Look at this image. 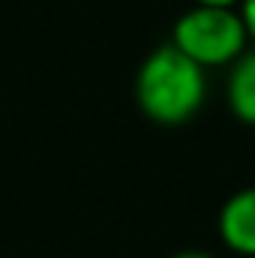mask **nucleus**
Returning <instances> with one entry per match:
<instances>
[{"mask_svg":"<svg viewBox=\"0 0 255 258\" xmlns=\"http://www.w3.org/2000/svg\"><path fill=\"white\" fill-rule=\"evenodd\" d=\"M207 99V69L192 63L171 42L153 48L135 75V102L159 126H183Z\"/></svg>","mask_w":255,"mask_h":258,"instance_id":"1","label":"nucleus"},{"mask_svg":"<svg viewBox=\"0 0 255 258\" xmlns=\"http://www.w3.org/2000/svg\"><path fill=\"white\" fill-rule=\"evenodd\" d=\"M171 45L201 69H216L234 63L246 51L249 36L237 9L192 6L174 21Z\"/></svg>","mask_w":255,"mask_h":258,"instance_id":"2","label":"nucleus"},{"mask_svg":"<svg viewBox=\"0 0 255 258\" xmlns=\"http://www.w3.org/2000/svg\"><path fill=\"white\" fill-rule=\"evenodd\" d=\"M219 237L231 252L255 258V186L234 192L222 204Z\"/></svg>","mask_w":255,"mask_h":258,"instance_id":"3","label":"nucleus"},{"mask_svg":"<svg viewBox=\"0 0 255 258\" xmlns=\"http://www.w3.org/2000/svg\"><path fill=\"white\" fill-rule=\"evenodd\" d=\"M225 102L240 123L255 126V48L243 51L231 63L228 84H225Z\"/></svg>","mask_w":255,"mask_h":258,"instance_id":"4","label":"nucleus"},{"mask_svg":"<svg viewBox=\"0 0 255 258\" xmlns=\"http://www.w3.org/2000/svg\"><path fill=\"white\" fill-rule=\"evenodd\" d=\"M237 12H240V21H243V27H246L249 42H255V0H243V3L237 6Z\"/></svg>","mask_w":255,"mask_h":258,"instance_id":"5","label":"nucleus"},{"mask_svg":"<svg viewBox=\"0 0 255 258\" xmlns=\"http://www.w3.org/2000/svg\"><path fill=\"white\" fill-rule=\"evenodd\" d=\"M243 0H195V6H216V9H237Z\"/></svg>","mask_w":255,"mask_h":258,"instance_id":"6","label":"nucleus"},{"mask_svg":"<svg viewBox=\"0 0 255 258\" xmlns=\"http://www.w3.org/2000/svg\"><path fill=\"white\" fill-rule=\"evenodd\" d=\"M174 258H213V255H207V252H180Z\"/></svg>","mask_w":255,"mask_h":258,"instance_id":"7","label":"nucleus"}]
</instances>
